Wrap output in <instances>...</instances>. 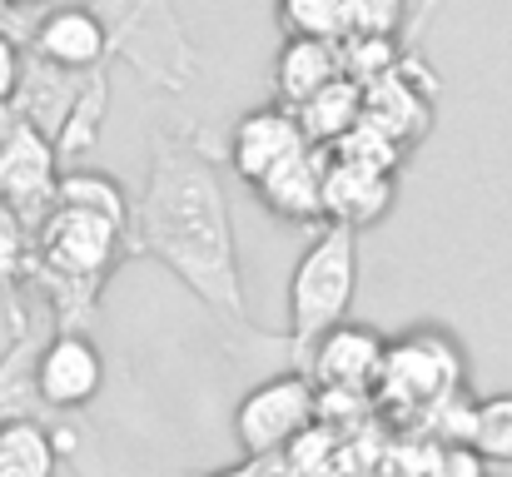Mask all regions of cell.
Listing matches in <instances>:
<instances>
[{"label": "cell", "mask_w": 512, "mask_h": 477, "mask_svg": "<svg viewBox=\"0 0 512 477\" xmlns=\"http://www.w3.org/2000/svg\"><path fill=\"white\" fill-rule=\"evenodd\" d=\"M5 10H10V0H0V20H5Z\"/></svg>", "instance_id": "30"}, {"label": "cell", "mask_w": 512, "mask_h": 477, "mask_svg": "<svg viewBox=\"0 0 512 477\" xmlns=\"http://www.w3.org/2000/svg\"><path fill=\"white\" fill-rule=\"evenodd\" d=\"M269 468H274V458H244V463H234L214 477H269Z\"/></svg>", "instance_id": "27"}, {"label": "cell", "mask_w": 512, "mask_h": 477, "mask_svg": "<svg viewBox=\"0 0 512 477\" xmlns=\"http://www.w3.org/2000/svg\"><path fill=\"white\" fill-rule=\"evenodd\" d=\"M353 294H358V229L324 219L289 279V338L284 343L299 363L334 323L348 318Z\"/></svg>", "instance_id": "2"}, {"label": "cell", "mask_w": 512, "mask_h": 477, "mask_svg": "<svg viewBox=\"0 0 512 477\" xmlns=\"http://www.w3.org/2000/svg\"><path fill=\"white\" fill-rule=\"evenodd\" d=\"M50 0H10V10H45Z\"/></svg>", "instance_id": "29"}, {"label": "cell", "mask_w": 512, "mask_h": 477, "mask_svg": "<svg viewBox=\"0 0 512 477\" xmlns=\"http://www.w3.org/2000/svg\"><path fill=\"white\" fill-rule=\"evenodd\" d=\"M433 105H438V80L408 55L398 60L393 75H383L363 90V120H373L383 135H393L403 150H413L433 130Z\"/></svg>", "instance_id": "8"}, {"label": "cell", "mask_w": 512, "mask_h": 477, "mask_svg": "<svg viewBox=\"0 0 512 477\" xmlns=\"http://www.w3.org/2000/svg\"><path fill=\"white\" fill-rule=\"evenodd\" d=\"M60 468V433L40 428L35 418L0 423V477H55Z\"/></svg>", "instance_id": "17"}, {"label": "cell", "mask_w": 512, "mask_h": 477, "mask_svg": "<svg viewBox=\"0 0 512 477\" xmlns=\"http://www.w3.org/2000/svg\"><path fill=\"white\" fill-rule=\"evenodd\" d=\"M120 234L125 224L75 209V204H50V214L35 229V259L30 274H40V289H50L60 304H90L110 264L120 259Z\"/></svg>", "instance_id": "3"}, {"label": "cell", "mask_w": 512, "mask_h": 477, "mask_svg": "<svg viewBox=\"0 0 512 477\" xmlns=\"http://www.w3.org/2000/svg\"><path fill=\"white\" fill-rule=\"evenodd\" d=\"M279 25L289 35H343V0H279Z\"/></svg>", "instance_id": "22"}, {"label": "cell", "mask_w": 512, "mask_h": 477, "mask_svg": "<svg viewBox=\"0 0 512 477\" xmlns=\"http://www.w3.org/2000/svg\"><path fill=\"white\" fill-rule=\"evenodd\" d=\"M100 383H105V358L95 348L90 333L80 328H60L40 353H35V393L45 408H85L100 398Z\"/></svg>", "instance_id": "9"}, {"label": "cell", "mask_w": 512, "mask_h": 477, "mask_svg": "<svg viewBox=\"0 0 512 477\" xmlns=\"http://www.w3.org/2000/svg\"><path fill=\"white\" fill-rule=\"evenodd\" d=\"M304 145H309V135H304L294 105L274 100V105H259V110L239 115V125L229 135V164L244 184H259L279 159L299 155Z\"/></svg>", "instance_id": "10"}, {"label": "cell", "mask_w": 512, "mask_h": 477, "mask_svg": "<svg viewBox=\"0 0 512 477\" xmlns=\"http://www.w3.org/2000/svg\"><path fill=\"white\" fill-rule=\"evenodd\" d=\"M398 194V174L393 169H373V164H353L329 150V179H324V219L348 224V229H368L393 209Z\"/></svg>", "instance_id": "13"}, {"label": "cell", "mask_w": 512, "mask_h": 477, "mask_svg": "<svg viewBox=\"0 0 512 477\" xmlns=\"http://www.w3.org/2000/svg\"><path fill=\"white\" fill-rule=\"evenodd\" d=\"M55 204H75V209H90V214H105V219H115V224H130V199H125V189L110 179V174H100V169H60V179H55Z\"/></svg>", "instance_id": "18"}, {"label": "cell", "mask_w": 512, "mask_h": 477, "mask_svg": "<svg viewBox=\"0 0 512 477\" xmlns=\"http://www.w3.org/2000/svg\"><path fill=\"white\" fill-rule=\"evenodd\" d=\"M408 0H343V35H398Z\"/></svg>", "instance_id": "24"}, {"label": "cell", "mask_w": 512, "mask_h": 477, "mask_svg": "<svg viewBox=\"0 0 512 477\" xmlns=\"http://www.w3.org/2000/svg\"><path fill=\"white\" fill-rule=\"evenodd\" d=\"M329 150H334L339 159H353V164H373V169H393V174L403 169V155H408V150H403L393 135H383L373 120H358V125H353V130H348V135L339 140V145H329Z\"/></svg>", "instance_id": "21"}, {"label": "cell", "mask_w": 512, "mask_h": 477, "mask_svg": "<svg viewBox=\"0 0 512 477\" xmlns=\"http://www.w3.org/2000/svg\"><path fill=\"white\" fill-rule=\"evenodd\" d=\"M324 179H329V145H304L299 155L279 159L254 194L264 199L269 214L289 224H324Z\"/></svg>", "instance_id": "12"}, {"label": "cell", "mask_w": 512, "mask_h": 477, "mask_svg": "<svg viewBox=\"0 0 512 477\" xmlns=\"http://www.w3.org/2000/svg\"><path fill=\"white\" fill-rule=\"evenodd\" d=\"M55 179H60L55 140L40 125L20 120L10 130V140L0 145V199L10 209H20L30 229H40V219L50 214L45 204H55Z\"/></svg>", "instance_id": "5"}, {"label": "cell", "mask_w": 512, "mask_h": 477, "mask_svg": "<svg viewBox=\"0 0 512 477\" xmlns=\"http://www.w3.org/2000/svg\"><path fill=\"white\" fill-rule=\"evenodd\" d=\"M339 40L324 35H289L274 55V100L284 105H304L314 90H324L329 80H339Z\"/></svg>", "instance_id": "14"}, {"label": "cell", "mask_w": 512, "mask_h": 477, "mask_svg": "<svg viewBox=\"0 0 512 477\" xmlns=\"http://www.w3.org/2000/svg\"><path fill=\"white\" fill-rule=\"evenodd\" d=\"M418 477H488V458L473 443H443L433 448V463Z\"/></svg>", "instance_id": "25"}, {"label": "cell", "mask_w": 512, "mask_h": 477, "mask_svg": "<svg viewBox=\"0 0 512 477\" xmlns=\"http://www.w3.org/2000/svg\"><path fill=\"white\" fill-rule=\"evenodd\" d=\"M294 115H299L309 145H339L343 135L363 120V85L339 75V80H329L324 90H314L304 105H294Z\"/></svg>", "instance_id": "16"}, {"label": "cell", "mask_w": 512, "mask_h": 477, "mask_svg": "<svg viewBox=\"0 0 512 477\" xmlns=\"http://www.w3.org/2000/svg\"><path fill=\"white\" fill-rule=\"evenodd\" d=\"M110 55H115V40L95 5H45V15L30 25V60L55 65L65 75L100 70Z\"/></svg>", "instance_id": "6"}, {"label": "cell", "mask_w": 512, "mask_h": 477, "mask_svg": "<svg viewBox=\"0 0 512 477\" xmlns=\"http://www.w3.org/2000/svg\"><path fill=\"white\" fill-rule=\"evenodd\" d=\"M473 448H478L488 463L512 468V393H498V398H483V403H478Z\"/></svg>", "instance_id": "20"}, {"label": "cell", "mask_w": 512, "mask_h": 477, "mask_svg": "<svg viewBox=\"0 0 512 477\" xmlns=\"http://www.w3.org/2000/svg\"><path fill=\"white\" fill-rule=\"evenodd\" d=\"M135 234H140V249L160 259L224 328L254 333L239 249H234L229 194H224L219 164L194 135L155 130L145 194L135 204Z\"/></svg>", "instance_id": "1"}, {"label": "cell", "mask_w": 512, "mask_h": 477, "mask_svg": "<svg viewBox=\"0 0 512 477\" xmlns=\"http://www.w3.org/2000/svg\"><path fill=\"white\" fill-rule=\"evenodd\" d=\"M35 259V239H30V224L20 209H10L0 199V289H10Z\"/></svg>", "instance_id": "23"}, {"label": "cell", "mask_w": 512, "mask_h": 477, "mask_svg": "<svg viewBox=\"0 0 512 477\" xmlns=\"http://www.w3.org/2000/svg\"><path fill=\"white\" fill-rule=\"evenodd\" d=\"M383 363H388V338H383L378 328H368V323L343 318V323H334V328L304 353L299 368H304L319 388L368 393V388H378Z\"/></svg>", "instance_id": "7"}, {"label": "cell", "mask_w": 512, "mask_h": 477, "mask_svg": "<svg viewBox=\"0 0 512 477\" xmlns=\"http://www.w3.org/2000/svg\"><path fill=\"white\" fill-rule=\"evenodd\" d=\"M15 125H20V110H15L10 100H0V145L10 140V130H15Z\"/></svg>", "instance_id": "28"}, {"label": "cell", "mask_w": 512, "mask_h": 477, "mask_svg": "<svg viewBox=\"0 0 512 477\" xmlns=\"http://www.w3.org/2000/svg\"><path fill=\"white\" fill-rule=\"evenodd\" d=\"M319 418V383L294 368L254 383L234 408V443L244 458H284Z\"/></svg>", "instance_id": "4"}, {"label": "cell", "mask_w": 512, "mask_h": 477, "mask_svg": "<svg viewBox=\"0 0 512 477\" xmlns=\"http://www.w3.org/2000/svg\"><path fill=\"white\" fill-rule=\"evenodd\" d=\"M403 55H408V50L398 45V35H339L343 75H348V80H358L363 90H368L373 80L393 75Z\"/></svg>", "instance_id": "19"}, {"label": "cell", "mask_w": 512, "mask_h": 477, "mask_svg": "<svg viewBox=\"0 0 512 477\" xmlns=\"http://www.w3.org/2000/svg\"><path fill=\"white\" fill-rule=\"evenodd\" d=\"M20 80H25V55H20V40L0 25V100H10V105H15Z\"/></svg>", "instance_id": "26"}, {"label": "cell", "mask_w": 512, "mask_h": 477, "mask_svg": "<svg viewBox=\"0 0 512 477\" xmlns=\"http://www.w3.org/2000/svg\"><path fill=\"white\" fill-rule=\"evenodd\" d=\"M95 10H100V20L110 25V40H115V50H125L130 45V60L140 65V45H155V50H165L174 45L179 50V40H165V25H174L170 5L165 0H90ZM179 30V25H174Z\"/></svg>", "instance_id": "15"}, {"label": "cell", "mask_w": 512, "mask_h": 477, "mask_svg": "<svg viewBox=\"0 0 512 477\" xmlns=\"http://www.w3.org/2000/svg\"><path fill=\"white\" fill-rule=\"evenodd\" d=\"M388 388H403L413 403H438L448 393H458L463 383V363L453 353L448 338L438 333H408L403 343L388 348V363H383V378Z\"/></svg>", "instance_id": "11"}]
</instances>
